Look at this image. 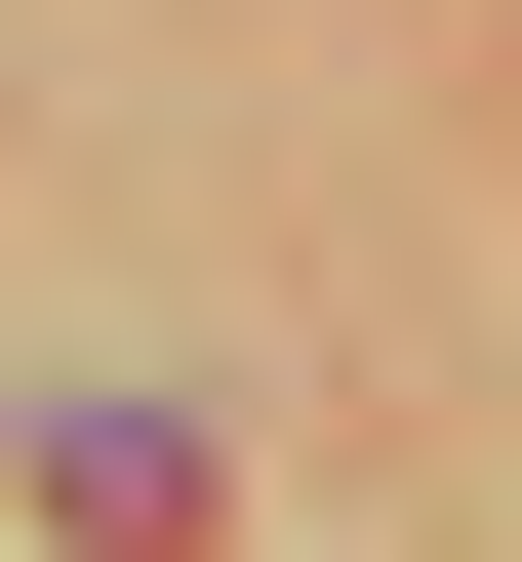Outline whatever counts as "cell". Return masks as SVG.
I'll return each mask as SVG.
<instances>
[{
    "label": "cell",
    "instance_id": "obj_1",
    "mask_svg": "<svg viewBox=\"0 0 522 562\" xmlns=\"http://www.w3.org/2000/svg\"><path fill=\"white\" fill-rule=\"evenodd\" d=\"M41 522L81 562H201V402H41Z\"/></svg>",
    "mask_w": 522,
    "mask_h": 562
}]
</instances>
